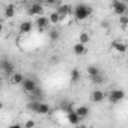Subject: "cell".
Listing matches in <instances>:
<instances>
[{
	"label": "cell",
	"instance_id": "6da1fadb",
	"mask_svg": "<svg viewBox=\"0 0 128 128\" xmlns=\"http://www.w3.org/2000/svg\"><path fill=\"white\" fill-rule=\"evenodd\" d=\"M92 8L89 5H84V3H80L77 6H74V12H72V17L76 21H86L88 18H90L92 15Z\"/></svg>",
	"mask_w": 128,
	"mask_h": 128
},
{
	"label": "cell",
	"instance_id": "7a4b0ae2",
	"mask_svg": "<svg viewBox=\"0 0 128 128\" xmlns=\"http://www.w3.org/2000/svg\"><path fill=\"white\" fill-rule=\"evenodd\" d=\"M29 108H30L33 113L39 114V116L50 114V112H51L50 106H48V104H45V102H41V101H32V102L29 104Z\"/></svg>",
	"mask_w": 128,
	"mask_h": 128
},
{
	"label": "cell",
	"instance_id": "3957f363",
	"mask_svg": "<svg viewBox=\"0 0 128 128\" xmlns=\"http://www.w3.org/2000/svg\"><path fill=\"white\" fill-rule=\"evenodd\" d=\"M110 8H112V12L118 17L128 12V5L125 3V0H112Z\"/></svg>",
	"mask_w": 128,
	"mask_h": 128
},
{
	"label": "cell",
	"instance_id": "277c9868",
	"mask_svg": "<svg viewBox=\"0 0 128 128\" xmlns=\"http://www.w3.org/2000/svg\"><path fill=\"white\" fill-rule=\"evenodd\" d=\"M106 100L110 104H118V102H120V101L125 100V90H122V89H112L106 95Z\"/></svg>",
	"mask_w": 128,
	"mask_h": 128
},
{
	"label": "cell",
	"instance_id": "5b68a950",
	"mask_svg": "<svg viewBox=\"0 0 128 128\" xmlns=\"http://www.w3.org/2000/svg\"><path fill=\"white\" fill-rule=\"evenodd\" d=\"M50 26H51V23H50L48 17L41 15V17H36L35 18V27H36V30L39 33H44V32L50 30Z\"/></svg>",
	"mask_w": 128,
	"mask_h": 128
},
{
	"label": "cell",
	"instance_id": "8992f818",
	"mask_svg": "<svg viewBox=\"0 0 128 128\" xmlns=\"http://www.w3.org/2000/svg\"><path fill=\"white\" fill-rule=\"evenodd\" d=\"M126 50H128V47H126V44H125L124 41H113V42L110 44V53H112V54L122 56V54L126 53Z\"/></svg>",
	"mask_w": 128,
	"mask_h": 128
},
{
	"label": "cell",
	"instance_id": "52a82bcc",
	"mask_svg": "<svg viewBox=\"0 0 128 128\" xmlns=\"http://www.w3.org/2000/svg\"><path fill=\"white\" fill-rule=\"evenodd\" d=\"M36 88H38V84H36V82H35L33 78H26V77H24V80H23V83H21V89H23L26 94H30V95H32Z\"/></svg>",
	"mask_w": 128,
	"mask_h": 128
},
{
	"label": "cell",
	"instance_id": "ba28073f",
	"mask_svg": "<svg viewBox=\"0 0 128 128\" xmlns=\"http://www.w3.org/2000/svg\"><path fill=\"white\" fill-rule=\"evenodd\" d=\"M56 11L59 12V15H60L62 20H66V18L72 17V12H74V9H72L71 5H60Z\"/></svg>",
	"mask_w": 128,
	"mask_h": 128
},
{
	"label": "cell",
	"instance_id": "9c48e42d",
	"mask_svg": "<svg viewBox=\"0 0 128 128\" xmlns=\"http://www.w3.org/2000/svg\"><path fill=\"white\" fill-rule=\"evenodd\" d=\"M27 14H29L30 17H33V18L41 17V15L44 14V6H42L41 3H32V5L29 6V9H27Z\"/></svg>",
	"mask_w": 128,
	"mask_h": 128
},
{
	"label": "cell",
	"instance_id": "30bf717a",
	"mask_svg": "<svg viewBox=\"0 0 128 128\" xmlns=\"http://www.w3.org/2000/svg\"><path fill=\"white\" fill-rule=\"evenodd\" d=\"M0 66H2V71H3V74H5V76L11 77V76L14 74V63H12L11 60L3 59V60H2V63H0Z\"/></svg>",
	"mask_w": 128,
	"mask_h": 128
},
{
	"label": "cell",
	"instance_id": "8fae6325",
	"mask_svg": "<svg viewBox=\"0 0 128 128\" xmlns=\"http://www.w3.org/2000/svg\"><path fill=\"white\" fill-rule=\"evenodd\" d=\"M104 100H106V94H104L101 89H95V90H92V94H90V101H92V102L100 104V102H102Z\"/></svg>",
	"mask_w": 128,
	"mask_h": 128
},
{
	"label": "cell",
	"instance_id": "7c38bea8",
	"mask_svg": "<svg viewBox=\"0 0 128 128\" xmlns=\"http://www.w3.org/2000/svg\"><path fill=\"white\" fill-rule=\"evenodd\" d=\"M33 23L32 21H23L21 24H20V29H18V32L21 33V35H27V33H30L32 30H33Z\"/></svg>",
	"mask_w": 128,
	"mask_h": 128
},
{
	"label": "cell",
	"instance_id": "4fadbf2b",
	"mask_svg": "<svg viewBox=\"0 0 128 128\" xmlns=\"http://www.w3.org/2000/svg\"><path fill=\"white\" fill-rule=\"evenodd\" d=\"M66 119H68V124H71V125H78V124H80V120H82V118L77 114V112H76V110L68 112V113H66Z\"/></svg>",
	"mask_w": 128,
	"mask_h": 128
},
{
	"label": "cell",
	"instance_id": "5bb4252c",
	"mask_svg": "<svg viewBox=\"0 0 128 128\" xmlns=\"http://www.w3.org/2000/svg\"><path fill=\"white\" fill-rule=\"evenodd\" d=\"M72 53L76 56H83L86 53V44H82V42H77L72 45Z\"/></svg>",
	"mask_w": 128,
	"mask_h": 128
},
{
	"label": "cell",
	"instance_id": "9a60e30c",
	"mask_svg": "<svg viewBox=\"0 0 128 128\" xmlns=\"http://www.w3.org/2000/svg\"><path fill=\"white\" fill-rule=\"evenodd\" d=\"M80 78H82V74H80V71H78L77 68H74V70L70 72V82H71L72 84H77V83L80 82Z\"/></svg>",
	"mask_w": 128,
	"mask_h": 128
},
{
	"label": "cell",
	"instance_id": "2e32d148",
	"mask_svg": "<svg viewBox=\"0 0 128 128\" xmlns=\"http://www.w3.org/2000/svg\"><path fill=\"white\" fill-rule=\"evenodd\" d=\"M9 78H11V83H12L14 86H18V84L21 86V83H23V80H24L23 74H20V72H14Z\"/></svg>",
	"mask_w": 128,
	"mask_h": 128
},
{
	"label": "cell",
	"instance_id": "e0dca14e",
	"mask_svg": "<svg viewBox=\"0 0 128 128\" xmlns=\"http://www.w3.org/2000/svg\"><path fill=\"white\" fill-rule=\"evenodd\" d=\"M76 112H77V114L82 118V119H86L88 116H89V107L88 106H78L77 108H76Z\"/></svg>",
	"mask_w": 128,
	"mask_h": 128
},
{
	"label": "cell",
	"instance_id": "ac0fdd59",
	"mask_svg": "<svg viewBox=\"0 0 128 128\" xmlns=\"http://www.w3.org/2000/svg\"><path fill=\"white\" fill-rule=\"evenodd\" d=\"M48 20H50L51 26H57V24L62 21V18H60V15H59V12H57V11H53V12L48 15Z\"/></svg>",
	"mask_w": 128,
	"mask_h": 128
},
{
	"label": "cell",
	"instance_id": "d6986e66",
	"mask_svg": "<svg viewBox=\"0 0 128 128\" xmlns=\"http://www.w3.org/2000/svg\"><path fill=\"white\" fill-rule=\"evenodd\" d=\"M86 72H88L89 77H94V76L101 74V70H100V66H96V65H89V66L86 68Z\"/></svg>",
	"mask_w": 128,
	"mask_h": 128
},
{
	"label": "cell",
	"instance_id": "ffe728a7",
	"mask_svg": "<svg viewBox=\"0 0 128 128\" xmlns=\"http://www.w3.org/2000/svg\"><path fill=\"white\" fill-rule=\"evenodd\" d=\"M48 38L51 42H57L60 39V32L57 29H51V30H48Z\"/></svg>",
	"mask_w": 128,
	"mask_h": 128
},
{
	"label": "cell",
	"instance_id": "44dd1931",
	"mask_svg": "<svg viewBox=\"0 0 128 128\" xmlns=\"http://www.w3.org/2000/svg\"><path fill=\"white\" fill-rule=\"evenodd\" d=\"M14 15H15V6L14 5H8L5 8V17L6 18H14Z\"/></svg>",
	"mask_w": 128,
	"mask_h": 128
},
{
	"label": "cell",
	"instance_id": "7402d4cb",
	"mask_svg": "<svg viewBox=\"0 0 128 128\" xmlns=\"http://www.w3.org/2000/svg\"><path fill=\"white\" fill-rule=\"evenodd\" d=\"M89 41H90V35H89L88 32H82L80 36H78V42H82V44H89Z\"/></svg>",
	"mask_w": 128,
	"mask_h": 128
},
{
	"label": "cell",
	"instance_id": "603a6c76",
	"mask_svg": "<svg viewBox=\"0 0 128 128\" xmlns=\"http://www.w3.org/2000/svg\"><path fill=\"white\" fill-rule=\"evenodd\" d=\"M90 78V82L94 83V84H101V83H104V76L102 74H98V76H94V77H89Z\"/></svg>",
	"mask_w": 128,
	"mask_h": 128
},
{
	"label": "cell",
	"instance_id": "cb8c5ba5",
	"mask_svg": "<svg viewBox=\"0 0 128 128\" xmlns=\"http://www.w3.org/2000/svg\"><path fill=\"white\" fill-rule=\"evenodd\" d=\"M119 26L120 27H128V15L126 14H124V15L119 17Z\"/></svg>",
	"mask_w": 128,
	"mask_h": 128
},
{
	"label": "cell",
	"instance_id": "d4e9b609",
	"mask_svg": "<svg viewBox=\"0 0 128 128\" xmlns=\"http://www.w3.org/2000/svg\"><path fill=\"white\" fill-rule=\"evenodd\" d=\"M35 125H36V122H35V120H27V122H24V125H23V126H24V128H30V126H35Z\"/></svg>",
	"mask_w": 128,
	"mask_h": 128
},
{
	"label": "cell",
	"instance_id": "484cf974",
	"mask_svg": "<svg viewBox=\"0 0 128 128\" xmlns=\"http://www.w3.org/2000/svg\"><path fill=\"white\" fill-rule=\"evenodd\" d=\"M45 3H47L48 6H56V5L59 3V0H45Z\"/></svg>",
	"mask_w": 128,
	"mask_h": 128
},
{
	"label": "cell",
	"instance_id": "4316f807",
	"mask_svg": "<svg viewBox=\"0 0 128 128\" xmlns=\"http://www.w3.org/2000/svg\"><path fill=\"white\" fill-rule=\"evenodd\" d=\"M101 27H102V29H108V27H110V24H108L107 21H102V23H101Z\"/></svg>",
	"mask_w": 128,
	"mask_h": 128
},
{
	"label": "cell",
	"instance_id": "83f0119b",
	"mask_svg": "<svg viewBox=\"0 0 128 128\" xmlns=\"http://www.w3.org/2000/svg\"><path fill=\"white\" fill-rule=\"evenodd\" d=\"M51 62H53V63H56V62H59V57H56V56H53V57H51Z\"/></svg>",
	"mask_w": 128,
	"mask_h": 128
},
{
	"label": "cell",
	"instance_id": "f1b7e54d",
	"mask_svg": "<svg viewBox=\"0 0 128 128\" xmlns=\"http://www.w3.org/2000/svg\"><path fill=\"white\" fill-rule=\"evenodd\" d=\"M11 2L14 3V2H23V0H11Z\"/></svg>",
	"mask_w": 128,
	"mask_h": 128
},
{
	"label": "cell",
	"instance_id": "f546056e",
	"mask_svg": "<svg viewBox=\"0 0 128 128\" xmlns=\"http://www.w3.org/2000/svg\"><path fill=\"white\" fill-rule=\"evenodd\" d=\"M125 3H126V5H128V0H125Z\"/></svg>",
	"mask_w": 128,
	"mask_h": 128
}]
</instances>
